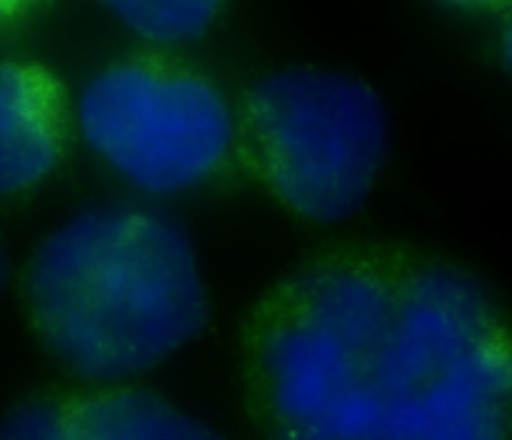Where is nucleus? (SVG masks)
Wrapping results in <instances>:
<instances>
[{
    "label": "nucleus",
    "instance_id": "nucleus-1",
    "mask_svg": "<svg viewBox=\"0 0 512 440\" xmlns=\"http://www.w3.org/2000/svg\"><path fill=\"white\" fill-rule=\"evenodd\" d=\"M265 440H510L512 333L465 270L328 260L248 335Z\"/></svg>",
    "mask_w": 512,
    "mask_h": 440
},
{
    "label": "nucleus",
    "instance_id": "nucleus-2",
    "mask_svg": "<svg viewBox=\"0 0 512 440\" xmlns=\"http://www.w3.org/2000/svg\"><path fill=\"white\" fill-rule=\"evenodd\" d=\"M25 305L45 350L100 385L158 368L210 315L193 240L133 203L93 205L50 230L30 255Z\"/></svg>",
    "mask_w": 512,
    "mask_h": 440
},
{
    "label": "nucleus",
    "instance_id": "nucleus-3",
    "mask_svg": "<svg viewBox=\"0 0 512 440\" xmlns=\"http://www.w3.org/2000/svg\"><path fill=\"white\" fill-rule=\"evenodd\" d=\"M243 130L268 188L313 223L353 218L388 155V115L375 90L333 70L265 75L245 98Z\"/></svg>",
    "mask_w": 512,
    "mask_h": 440
},
{
    "label": "nucleus",
    "instance_id": "nucleus-4",
    "mask_svg": "<svg viewBox=\"0 0 512 440\" xmlns=\"http://www.w3.org/2000/svg\"><path fill=\"white\" fill-rule=\"evenodd\" d=\"M88 148L145 195H178L213 178L235 143L228 100L203 75L155 58L108 65L75 108Z\"/></svg>",
    "mask_w": 512,
    "mask_h": 440
},
{
    "label": "nucleus",
    "instance_id": "nucleus-5",
    "mask_svg": "<svg viewBox=\"0 0 512 440\" xmlns=\"http://www.w3.org/2000/svg\"><path fill=\"white\" fill-rule=\"evenodd\" d=\"M0 440H225L153 390L108 385L70 398H30L5 415Z\"/></svg>",
    "mask_w": 512,
    "mask_h": 440
},
{
    "label": "nucleus",
    "instance_id": "nucleus-6",
    "mask_svg": "<svg viewBox=\"0 0 512 440\" xmlns=\"http://www.w3.org/2000/svg\"><path fill=\"white\" fill-rule=\"evenodd\" d=\"M65 148V98L35 63L3 65L0 80V188L23 193L48 178Z\"/></svg>",
    "mask_w": 512,
    "mask_h": 440
},
{
    "label": "nucleus",
    "instance_id": "nucleus-7",
    "mask_svg": "<svg viewBox=\"0 0 512 440\" xmlns=\"http://www.w3.org/2000/svg\"><path fill=\"white\" fill-rule=\"evenodd\" d=\"M133 35L155 45H183L200 38L225 0H98Z\"/></svg>",
    "mask_w": 512,
    "mask_h": 440
},
{
    "label": "nucleus",
    "instance_id": "nucleus-8",
    "mask_svg": "<svg viewBox=\"0 0 512 440\" xmlns=\"http://www.w3.org/2000/svg\"><path fill=\"white\" fill-rule=\"evenodd\" d=\"M38 3L40 0H0V13H3L5 23H10V20L15 18H23V15L30 13Z\"/></svg>",
    "mask_w": 512,
    "mask_h": 440
},
{
    "label": "nucleus",
    "instance_id": "nucleus-9",
    "mask_svg": "<svg viewBox=\"0 0 512 440\" xmlns=\"http://www.w3.org/2000/svg\"><path fill=\"white\" fill-rule=\"evenodd\" d=\"M450 5H458V8H473V10H485V8H503L510 5L512 0H445Z\"/></svg>",
    "mask_w": 512,
    "mask_h": 440
},
{
    "label": "nucleus",
    "instance_id": "nucleus-10",
    "mask_svg": "<svg viewBox=\"0 0 512 440\" xmlns=\"http://www.w3.org/2000/svg\"><path fill=\"white\" fill-rule=\"evenodd\" d=\"M503 55H505V63H508V68L512 70V15H510L508 25H505V35H503Z\"/></svg>",
    "mask_w": 512,
    "mask_h": 440
}]
</instances>
